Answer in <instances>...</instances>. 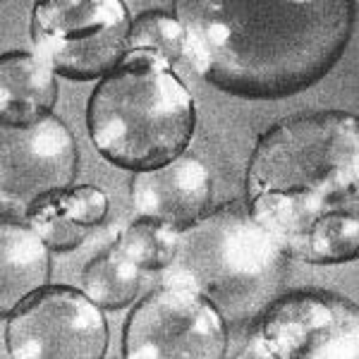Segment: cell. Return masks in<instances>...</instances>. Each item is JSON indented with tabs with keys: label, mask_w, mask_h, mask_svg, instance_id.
Segmentation results:
<instances>
[{
	"label": "cell",
	"mask_w": 359,
	"mask_h": 359,
	"mask_svg": "<svg viewBox=\"0 0 359 359\" xmlns=\"http://www.w3.org/2000/svg\"><path fill=\"white\" fill-rule=\"evenodd\" d=\"M249 213L285 257L355 262L359 249V120L302 113L264 132L247 170Z\"/></svg>",
	"instance_id": "obj_1"
},
{
	"label": "cell",
	"mask_w": 359,
	"mask_h": 359,
	"mask_svg": "<svg viewBox=\"0 0 359 359\" xmlns=\"http://www.w3.org/2000/svg\"><path fill=\"white\" fill-rule=\"evenodd\" d=\"M184 55L216 89L278 101L321 82L355 29L347 0H177Z\"/></svg>",
	"instance_id": "obj_2"
},
{
	"label": "cell",
	"mask_w": 359,
	"mask_h": 359,
	"mask_svg": "<svg viewBox=\"0 0 359 359\" xmlns=\"http://www.w3.org/2000/svg\"><path fill=\"white\" fill-rule=\"evenodd\" d=\"M96 151L125 170H156L180 158L194 135V101L161 55L127 50L86 106Z\"/></svg>",
	"instance_id": "obj_3"
},
{
	"label": "cell",
	"mask_w": 359,
	"mask_h": 359,
	"mask_svg": "<svg viewBox=\"0 0 359 359\" xmlns=\"http://www.w3.org/2000/svg\"><path fill=\"white\" fill-rule=\"evenodd\" d=\"M285 273V252L254 221L249 206L233 201L180 230L163 285L201 294L225 323L245 326L278 297Z\"/></svg>",
	"instance_id": "obj_4"
},
{
	"label": "cell",
	"mask_w": 359,
	"mask_h": 359,
	"mask_svg": "<svg viewBox=\"0 0 359 359\" xmlns=\"http://www.w3.org/2000/svg\"><path fill=\"white\" fill-rule=\"evenodd\" d=\"M249 359H357L359 309L326 290L278 294L245 323Z\"/></svg>",
	"instance_id": "obj_5"
},
{
	"label": "cell",
	"mask_w": 359,
	"mask_h": 359,
	"mask_svg": "<svg viewBox=\"0 0 359 359\" xmlns=\"http://www.w3.org/2000/svg\"><path fill=\"white\" fill-rule=\"evenodd\" d=\"M130 13L120 0L36 3L32 39L41 60L72 82L103 79L127 53Z\"/></svg>",
	"instance_id": "obj_6"
},
{
	"label": "cell",
	"mask_w": 359,
	"mask_h": 359,
	"mask_svg": "<svg viewBox=\"0 0 359 359\" xmlns=\"http://www.w3.org/2000/svg\"><path fill=\"white\" fill-rule=\"evenodd\" d=\"M5 343L15 359H101L108 350V323L86 292L41 287L10 311Z\"/></svg>",
	"instance_id": "obj_7"
},
{
	"label": "cell",
	"mask_w": 359,
	"mask_h": 359,
	"mask_svg": "<svg viewBox=\"0 0 359 359\" xmlns=\"http://www.w3.org/2000/svg\"><path fill=\"white\" fill-rule=\"evenodd\" d=\"M228 323L206 297L168 287L142 299L123 331L125 359H221Z\"/></svg>",
	"instance_id": "obj_8"
},
{
	"label": "cell",
	"mask_w": 359,
	"mask_h": 359,
	"mask_svg": "<svg viewBox=\"0 0 359 359\" xmlns=\"http://www.w3.org/2000/svg\"><path fill=\"white\" fill-rule=\"evenodd\" d=\"M79 149L62 120L0 125V206L3 218H27L41 196L69 189L77 177Z\"/></svg>",
	"instance_id": "obj_9"
},
{
	"label": "cell",
	"mask_w": 359,
	"mask_h": 359,
	"mask_svg": "<svg viewBox=\"0 0 359 359\" xmlns=\"http://www.w3.org/2000/svg\"><path fill=\"white\" fill-rule=\"evenodd\" d=\"M211 194V172L192 156H180L168 165L132 177V204L139 216L158 218L177 230L204 218Z\"/></svg>",
	"instance_id": "obj_10"
},
{
	"label": "cell",
	"mask_w": 359,
	"mask_h": 359,
	"mask_svg": "<svg viewBox=\"0 0 359 359\" xmlns=\"http://www.w3.org/2000/svg\"><path fill=\"white\" fill-rule=\"evenodd\" d=\"M108 196L98 187L82 184L46 194L27 213V225L53 252H72L106 221Z\"/></svg>",
	"instance_id": "obj_11"
},
{
	"label": "cell",
	"mask_w": 359,
	"mask_h": 359,
	"mask_svg": "<svg viewBox=\"0 0 359 359\" xmlns=\"http://www.w3.org/2000/svg\"><path fill=\"white\" fill-rule=\"evenodd\" d=\"M57 101V84L41 57L13 50L0 55V120L34 125L48 118Z\"/></svg>",
	"instance_id": "obj_12"
},
{
	"label": "cell",
	"mask_w": 359,
	"mask_h": 359,
	"mask_svg": "<svg viewBox=\"0 0 359 359\" xmlns=\"http://www.w3.org/2000/svg\"><path fill=\"white\" fill-rule=\"evenodd\" d=\"M48 245L29 225L10 218L0 223V314L10 311L48 283Z\"/></svg>",
	"instance_id": "obj_13"
},
{
	"label": "cell",
	"mask_w": 359,
	"mask_h": 359,
	"mask_svg": "<svg viewBox=\"0 0 359 359\" xmlns=\"http://www.w3.org/2000/svg\"><path fill=\"white\" fill-rule=\"evenodd\" d=\"M144 271L111 245L103 254L91 259L82 271L84 292L101 309H123L135 302L142 290Z\"/></svg>",
	"instance_id": "obj_14"
},
{
	"label": "cell",
	"mask_w": 359,
	"mask_h": 359,
	"mask_svg": "<svg viewBox=\"0 0 359 359\" xmlns=\"http://www.w3.org/2000/svg\"><path fill=\"white\" fill-rule=\"evenodd\" d=\"M180 230L158 218L142 216L113 242L142 271H163L175 259Z\"/></svg>",
	"instance_id": "obj_15"
},
{
	"label": "cell",
	"mask_w": 359,
	"mask_h": 359,
	"mask_svg": "<svg viewBox=\"0 0 359 359\" xmlns=\"http://www.w3.org/2000/svg\"><path fill=\"white\" fill-rule=\"evenodd\" d=\"M127 50H149L161 55L172 67V62L184 55V32L177 17L161 10L142 13L130 27Z\"/></svg>",
	"instance_id": "obj_16"
}]
</instances>
